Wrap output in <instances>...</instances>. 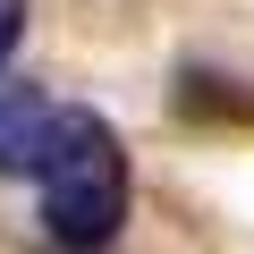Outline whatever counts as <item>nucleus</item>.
Masks as SVG:
<instances>
[{"instance_id": "obj_2", "label": "nucleus", "mask_w": 254, "mask_h": 254, "mask_svg": "<svg viewBox=\"0 0 254 254\" xmlns=\"http://www.w3.org/2000/svg\"><path fill=\"white\" fill-rule=\"evenodd\" d=\"M17 34H26V0H0V68H9V51H17Z\"/></svg>"}, {"instance_id": "obj_1", "label": "nucleus", "mask_w": 254, "mask_h": 254, "mask_svg": "<svg viewBox=\"0 0 254 254\" xmlns=\"http://www.w3.org/2000/svg\"><path fill=\"white\" fill-rule=\"evenodd\" d=\"M34 178H43V229L68 254H102L127 229V153L110 136V119L68 102V119H60V136H51Z\"/></svg>"}]
</instances>
